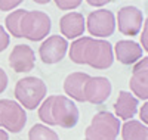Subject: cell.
<instances>
[{
    "label": "cell",
    "instance_id": "6da1fadb",
    "mask_svg": "<svg viewBox=\"0 0 148 140\" xmlns=\"http://www.w3.org/2000/svg\"><path fill=\"white\" fill-rule=\"evenodd\" d=\"M52 21L46 12L16 9L5 18V30L15 39L30 41L45 40L51 33Z\"/></svg>",
    "mask_w": 148,
    "mask_h": 140
},
{
    "label": "cell",
    "instance_id": "7a4b0ae2",
    "mask_svg": "<svg viewBox=\"0 0 148 140\" xmlns=\"http://www.w3.org/2000/svg\"><path fill=\"white\" fill-rule=\"evenodd\" d=\"M70 59L77 65H89L95 69H107L113 65V46L105 39L79 37L68 46Z\"/></svg>",
    "mask_w": 148,
    "mask_h": 140
},
{
    "label": "cell",
    "instance_id": "3957f363",
    "mask_svg": "<svg viewBox=\"0 0 148 140\" xmlns=\"http://www.w3.org/2000/svg\"><path fill=\"white\" fill-rule=\"evenodd\" d=\"M37 113L45 125H59L62 128L76 127L80 118L76 103L64 94H52L43 99Z\"/></svg>",
    "mask_w": 148,
    "mask_h": 140
},
{
    "label": "cell",
    "instance_id": "277c9868",
    "mask_svg": "<svg viewBox=\"0 0 148 140\" xmlns=\"http://www.w3.org/2000/svg\"><path fill=\"white\" fill-rule=\"evenodd\" d=\"M46 94V83L39 77L28 75V77L18 80L15 84V99L24 109L34 111L36 108H39Z\"/></svg>",
    "mask_w": 148,
    "mask_h": 140
},
{
    "label": "cell",
    "instance_id": "5b68a950",
    "mask_svg": "<svg viewBox=\"0 0 148 140\" xmlns=\"http://www.w3.org/2000/svg\"><path fill=\"white\" fill-rule=\"evenodd\" d=\"M120 125V120L114 113L107 111L98 112L84 130V140H117Z\"/></svg>",
    "mask_w": 148,
    "mask_h": 140
},
{
    "label": "cell",
    "instance_id": "8992f818",
    "mask_svg": "<svg viewBox=\"0 0 148 140\" xmlns=\"http://www.w3.org/2000/svg\"><path fill=\"white\" fill-rule=\"evenodd\" d=\"M27 124V113L16 100L0 99V128L9 133H19Z\"/></svg>",
    "mask_w": 148,
    "mask_h": 140
},
{
    "label": "cell",
    "instance_id": "52a82bcc",
    "mask_svg": "<svg viewBox=\"0 0 148 140\" xmlns=\"http://www.w3.org/2000/svg\"><path fill=\"white\" fill-rule=\"evenodd\" d=\"M86 30L95 39H107L116 31V15L108 9H98L89 14Z\"/></svg>",
    "mask_w": 148,
    "mask_h": 140
},
{
    "label": "cell",
    "instance_id": "ba28073f",
    "mask_svg": "<svg viewBox=\"0 0 148 140\" xmlns=\"http://www.w3.org/2000/svg\"><path fill=\"white\" fill-rule=\"evenodd\" d=\"M68 46L70 44H68L67 39H64L59 34L46 37L39 47V56L43 63L53 65V63H58L65 58V55L68 52Z\"/></svg>",
    "mask_w": 148,
    "mask_h": 140
},
{
    "label": "cell",
    "instance_id": "9c48e42d",
    "mask_svg": "<svg viewBox=\"0 0 148 140\" xmlns=\"http://www.w3.org/2000/svg\"><path fill=\"white\" fill-rule=\"evenodd\" d=\"M144 14L136 6H123L116 16V25L119 27V31L123 35L133 37L139 34L142 24H144Z\"/></svg>",
    "mask_w": 148,
    "mask_h": 140
},
{
    "label": "cell",
    "instance_id": "30bf717a",
    "mask_svg": "<svg viewBox=\"0 0 148 140\" xmlns=\"http://www.w3.org/2000/svg\"><path fill=\"white\" fill-rule=\"evenodd\" d=\"M133 65L135 67L132 71V77L129 80L130 92L138 100L147 102L148 99V58L142 56Z\"/></svg>",
    "mask_w": 148,
    "mask_h": 140
},
{
    "label": "cell",
    "instance_id": "8fae6325",
    "mask_svg": "<svg viewBox=\"0 0 148 140\" xmlns=\"http://www.w3.org/2000/svg\"><path fill=\"white\" fill-rule=\"evenodd\" d=\"M113 86L107 77H90L84 84L83 96L84 102L92 105H101L110 97Z\"/></svg>",
    "mask_w": 148,
    "mask_h": 140
},
{
    "label": "cell",
    "instance_id": "7c38bea8",
    "mask_svg": "<svg viewBox=\"0 0 148 140\" xmlns=\"http://www.w3.org/2000/svg\"><path fill=\"white\" fill-rule=\"evenodd\" d=\"M36 65V53L28 44L14 46L9 55V67L18 74H25L33 71Z\"/></svg>",
    "mask_w": 148,
    "mask_h": 140
},
{
    "label": "cell",
    "instance_id": "4fadbf2b",
    "mask_svg": "<svg viewBox=\"0 0 148 140\" xmlns=\"http://www.w3.org/2000/svg\"><path fill=\"white\" fill-rule=\"evenodd\" d=\"M86 30V19L80 12H68L59 19V31L67 40H76Z\"/></svg>",
    "mask_w": 148,
    "mask_h": 140
},
{
    "label": "cell",
    "instance_id": "5bb4252c",
    "mask_svg": "<svg viewBox=\"0 0 148 140\" xmlns=\"http://www.w3.org/2000/svg\"><path fill=\"white\" fill-rule=\"evenodd\" d=\"M142 47L133 40H119L113 47L116 59L123 65H133L142 58Z\"/></svg>",
    "mask_w": 148,
    "mask_h": 140
},
{
    "label": "cell",
    "instance_id": "9a60e30c",
    "mask_svg": "<svg viewBox=\"0 0 148 140\" xmlns=\"http://www.w3.org/2000/svg\"><path fill=\"white\" fill-rule=\"evenodd\" d=\"M138 106H139V100L135 97L130 92L121 90L119 93V97L114 103V112L116 117L119 120L123 121H129L133 120V117L138 112Z\"/></svg>",
    "mask_w": 148,
    "mask_h": 140
},
{
    "label": "cell",
    "instance_id": "2e32d148",
    "mask_svg": "<svg viewBox=\"0 0 148 140\" xmlns=\"http://www.w3.org/2000/svg\"><path fill=\"white\" fill-rule=\"evenodd\" d=\"M90 78L89 74L86 72H71L68 74L65 80H64V92L67 94V97L77 100V102H84V96H83V88L84 84Z\"/></svg>",
    "mask_w": 148,
    "mask_h": 140
},
{
    "label": "cell",
    "instance_id": "e0dca14e",
    "mask_svg": "<svg viewBox=\"0 0 148 140\" xmlns=\"http://www.w3.org/2000/svg\"><path fill=\"white\" fill-rule=\"evenodd\" d=\"M123 140H148V127L138 120H129L120 125Z\"/></svg>",
    "mask_w": 148,
    "mask_h": 140
},
{
    "label": "cell",
    "instance_id": "ac0fdd59",
    "mask_svg": "<svg viewBox=\"0 0 148 140\" xmlns=\"http://www.w3.org/2000/svg\"><path fill=\"white\" fill-rule=\"evenodd\" d=\"M28 140H59V136L45 124H34L28 131Z\"/></svg>",
    "mask_w": 148,
    "mask_h": 140
},
{
    "label": "cell",
    "instance_id": "d6986e66",
    "mask_svg": "<svg viewBox=\"0 0 148 140\" xmlns=\"http://www.w3.org/2000/svg\"><path fill=\"white\" fill-rule=\"evenodd\" d=\"M58 9L61 10H73L82 5L83 0H53Z\"/></svg>",
    "mask_w": 148,
    "mask_h": 140
},
{
    "label": "cell",
    "instance_id": "ffe728a7",
    "mask_svg": "<svg viewBox=\"0 0 148 140\" xmlns=\"http://www.w3.org/2000/svg\"><path fill=\"white\" fill-rule=\"evenodd\" d=\"M24 0H0V10L2 12H9L12 9L18 7Z\"/></svg>",
    "mask_w": 148,
    "mask_h": 140
},
{
    "label": "cell",
    "instance_id": "44dd1931",
    "mask_svg": "<svg viewBox=\"0 0 148 140\" xmlns=\"http://www.w3.org/2000/svg\"><path fill=\"white\" fill-rule=\"evenodd\" d=\"M142 33H141V47L144 52H148V21L144 19V24H142Z\"/></svg>",
    "mask_w": 148,
    "mask_h": 140
},
{
    "label": "cell",
    "instance_id": "7402d4cb",
    "mask_svg": "<svg viewBox=\"0 0 148 140\" xmlns=\"http://www.w3.org/2000/svg\"><path fill=\"white\" fill-rule=\"evenodd\" d=\"M9 41H10V39H9L8 31L5 30V27L0 25V52L6 50V47L9 46Z\"/></svg>",
    "mask_w": 148,
    "mask_h": 140
},
{
    "label": "cell",
    "instance_id": "603a6c76",
    "mask_svg": "<svg viewBox=\"0 0 148 140\" xmlns=\"http://www.w3.org/2000/svg\"><path fill=\"white\" fill-rule=\"evenodd\" d=\"M8 83H9V78H8V74L5 72L3 68H0V93H3L8 87Z\"/></svg>",
    "mask_w": 148,
    "mask_h": 140
},
{
    "label": "cell",
    "instance_id": "cb8c5ba5",
    "mask_svg": "<svg viewBox=\"0 0 148 140\" xmlns=\"http://www.w3.org/2000/svg\"><path fill=\"white\" fill-rule=\"evenodd\" d=\"M139 118H141V122L142 124H148V103L144 102V105L139 108Z\"/></svg>",
    "mask_w": 148,
    "mask_h": 140
},
{
    "label": "cell",
    "instance_id": "d4e9b609",
    "mask_svg": "<svg viewBox=\"0 0 148 140\" xmlns=\"http://www.w3.org/2000/svg\"><path fill=\"white\" fill-rule=\"evenodd\" d=\"M111 0H86V3L93 6V7H102L105 5H108Z\"/></svg>",
    "mask_w": 148,
    "mask_h": 140
},
{
    "label": "cell",
    "instance_id": "484cf974",
    "mask_svg": "<svg viewBox=\"0 0 148 140\" xmlns=\"http://www.w3.org/2000/svg\"><path fill=\"white\" fill-rule=\"evenodd\" d=\"M0 140H9L8 131H5V130H2V128H0Z\"/></svg>",
    "mask_w": 148,
    "mask_h": 140
},
{
    "label": "cell",
    "instance_id": "4316f807",
    "mask_svg": "<svg viewBox=\"0 0 148 140\" xmlns=\"http://www.w3.org/2000/svg\"><path fill=\"white\" fill-rule=\"evenodd\" d=\"M34 3H37V5H47L51 0H33Z\"/></svg>",
    "mask_w": 148,
    "mask_h": 140
}]
</instances>
